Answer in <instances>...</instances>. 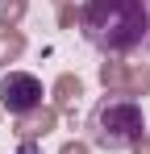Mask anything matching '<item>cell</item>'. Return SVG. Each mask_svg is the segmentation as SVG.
<instances>
[{
    "mask_svg": "<svg viewBox=\"0 0 150 154\" xmlns=\"http://www.w3.org/2000/svg\"><path fill=\"white\" fill-rule=\"evenodd\" d=\"M83 38L104 54H129L150 46V0H88L79 13Z\"/></svg>",
    "mask_w": 150,
    "mask_h": 154,
    "instance_id": "cell-1",
    "label": "cell"
},
{
    "mask_svg": "<svg viewBox=\"0 0 150 154\" xmlns=\"http://www.w3.org/2000/svg\"><path fill=\"white\" fill-rule=\"evenodd\" d=\"M88 129H92V142L100 150H125L142 137V104L133 96H104V100L92 108L88 117Z\"/></svg>",
    "mask_w": 150,
    "mask_h": 154,
    "instance_id": "cell-2",
    "label": "cell"
},
{
    "mask_svg": "<svg viewBox=\"0 0 150 154\" xmlns=\"http://www.w3.org/2000/svg\"><path fill=\"white\" fill-rule=\"evenodd\" d=\"M0 104L13 112V117H25L33 108H42V83L25 71H8L0 79Z\"/></svg>",
    "mask_w": 150,
    "mask_h": 154,
    "instance_id": "cell-3",
    "label": "cell"
},
{
    "mask_svg": "<svg viewBox=\"0 0 150 154\" xmlns=\"http://www.w3.org/2000/svg\"><path fill=\"white\" fill-rule=\"evenodd\" d=\"M54 125H58V108H33V112L17 117V133H21L25 142H33V137H46Z\"/></svg>",
    "mask_w": 150,
    "mask_h": 154,
    "instance_id": "cell-4",
    "label": "cell"
},
{
    "mask_svg": "<svg viewBox=\"0 0 150 154\" xmlns=\"http://www.w3.org/2000/svg\"><path fill=\"white\" fill-rule=\"evenodd\" d=\"M83 96V79L79 75H58L54 79V108H71Z\"/></svg>",
    "mask_w": 150,
    "mask_h": 154,
    "instance_id": "cell-5",
    "label": "cell"
},
{
    "mask_svg": "<svg viewBox=\"0 0 150 154\" xmlns=\"http://www.w3.org/2000/svg\"><path fill=\"white\" fill-rule=\"evenodd\" d=\"M21 54H25V33L21 29H4V33H0V71H4L8 63H17Z\"/></svg>",
    "mask_w": 150,
    "mask_h": 154,
    "instance_id": "cell-6",
    "label": "cell"
},
{
    "mask_svg": "<svg viewBox=\"0 0 150 154\" xmlns=\"http://www.w3.org/2000/svg\"><path fill=\"white\" fill-rule=\"evenodd\" d=\"M121 96H150V63L133 67V71H125V88H121Z\"/></svg>",
    "mask_w": 150,
    "mask_h": 154,
    "instance_id": "cell-7",
    "label": "cell"
},
{
    "mask_svg": "<svg viewBox=\"0 0 150 154\" xmlns=\"http://www.w3.org/2000/svg\"><path fill=\"white\" fill-rule=\"evenodd\" d=\"M125 71H129L125 63H117V58H104V63H100V83H104L108 92H121V88H125Z\"/></svg>",
    "mask_w": 150,
    "mask_h": 154,
    "instance_id": "cell-8",
    "label": "cell"
},
{
    "mask_svg": "<svg viewBox=\"0 0 150 154\" xmlns=\"http://www.w3.org/2000/svg\"><path fill=\"white\" fill-rule=\"evenodd\" d=\"M25 17V0H0V25L17 29V21Z\"/></svg>",
    "mask_w": 150,
    "mask_h": 154,
    "instance_id": "cell-9",
    "label": "cell"
},
{
    "mask_svg": "<svg viewBox=\"0 0 150 154\" xmlns=\"http://www.w3.org/2000/svg\"><path fill=\"white\" fill-rule=\"evenodd\" d=\"M58 25H63V29L75 25V8H71V4H58Z\"/></svg>",
    "mask_w": 150,
    "mask_h": 154,
    "instance_id": "cell-10",
    "label": "cell"
},
{
    "mask_svg": "<svg viewBox=\"0 0 150 154\" xmlns=\"http://www.w3.org/2000/svg\"><path fill=\"white\" fill-rule=\"evenodd\" d=\"M58 154H92V150H88L83 142H67V146H63V150H58Z\"/></svg>",
    "mask_w": 150,
    "mask_h": 154,
    "instance_id": "cell-11",
    "label": "cell"
},
{
    "mask_svg": "<svg viewBox=\"0 0 150 154\" xmlns=\"http://www.w3.org/2000/svg\"><path fill=\"white\" fill-rule=\"evenodd\" d=\"M129 150H133V154H150V137H146V133H142V137H138V142H133Z\"/></svg>",
    "mask_w": 150,
    "mask_h": 154,
    "instance_id": "cell-12",
    "label": "cell"
}]
</instances>
